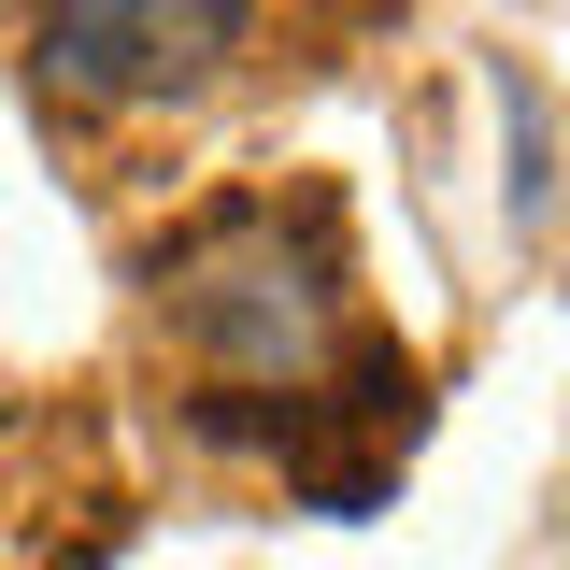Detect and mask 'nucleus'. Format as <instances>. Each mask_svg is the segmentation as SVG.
<instances>
[{"instance_id": "1", "label": "nucleus", "mask_w": 570, "mask_h": 570, "mask_svg": "<svg viewBox=\"0 0 570 570\" xmlns=\"http://www.w3.org/2000/svg\"><path fill=\"white\" fill-rule=\"evenodd\" d=\"M228 43H243L228 0H186V14H157V0H71V14H43V71L86 86V100H171Z\"/></svg>"}, {"instance_id": "2", "label": "nucleus", "mask_w": 570, "mask_h": 570, "mask_svg": "<svg viewBox=\"0 0 570 570\" xmlns=\"http://www.w3.org/2000/svg\"><path fill=\"white\" fill-rule=\"evenodd\" d=\"M171 314H186V343L243 356V371H314L328 356V272H285V257H243V272H200V257H171Z\"/></svg>"}]
</instances>
